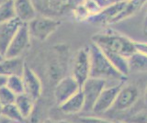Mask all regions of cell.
I'll list each match as a JSON object with an SVG mask.
<instances>
[{"instance_id": "obj_32", "label": "cell", "mask_w": 147, "mask_h": 123, "mask_svg": "<svg viewBox=\"0 0 147 123\" xmlns=\"http://www.w3.org/2000/svg\"><path fill=\"white\" fill-rule=\"evenodd\" d=\"M5 58H6V57H5V54H3L1 52H0V63L3 62Z\"/></svg>"}, {"instance_id": "obj_27", "label": "cell", "mask_w": 147, "mask_h": 123, "mask_svg": "<svg viewBox=\"0 0 147 123\" xmlns=\"http://www.w3.org/2000/svg\"><path fill=\"white\" fill-rule=\"evenodd\" d=\"M135 49H136V52L142 53L147 56V43L146 42H135Z\"/></svg>"}, {"instance_id": "obj_6", "label": "cell", "mask_w": 147, "mask_h": 123, "mask_svg": "<svg viewBox=\"0 0 147 123\" xmlns=\"http://www.w3.org/2000/svg\"><path fill=\"white\" fill-rule=\"evenodd\" d=\"M107 85V81L99 78L89 77L81 86L82 93L84 95L85 107L84 111H91L100 95L101 92Z\"/></svg>"}, {"instance_id": "obj_16", "label": "cell", "mask_w": 147, "mask_h": 123, "mask_svg": "<svg viewBox=\"0 0 147 123\" xmlns=\"http://www.w3.org/2000/svg\"><path fill=\"white\" fill-rule=\"evenodd\" d=\"M84 107L85 99L81 89L66 101L59 105L60 110L66 115H75L81 111H84Z\"/></svg>"}, {"instance_id": "obj_34", "label": "cell", "mask_w": 147, "mask_h": 123, "mask_svg": "<svg viewBox=\"0 0 147 123\" xmlns=\"http://www.w3.org/2000/svg\"><path fill=\"white\" fill-rule=\"evenodd\" d=\"M59 123H73L71 121H68V120H61V121H58Z\"/></svg>"}, {"instance_id": "obj_17", "label": "cell", "mask_w": 147, "mask_h": 123, "mask_svg": "<svg viewBox=\"0 0 147 123\" xmlns=\"http://www.w3.org/2000/svg\"><path fill=\"white\" fill-rule=\"evenodd\" d=\"M145 4H147V0H126L125 7L121 12V14L115 19L114 24L125 20L126 19H129V17L136 14Z\"/></svg>"}, {"instance_id": "obj_29", "label": "cell", "mask_w": 147, "mask_h": 123, "mask_svg": "<svg viewBox=\"0 0 147 123\" xmlns=\"http://www.w3.org/2000/svg\"><path fill=\"white\" fill-rule=\"evenodd\" d=\"M6 77H4L2 75H0V88L2 87V86L5 85V84H6Z\"/></svg>"}, {"instance_id": "obj_30", "label": "cell", "mask_w": 147, "mask_h": 123, "mask_svg": "<svg viewBox=\"0 0 147 123\" xmlns=\"http://www.w3.org/2000/svg\"><path fill=\"white\" fill-rule=\"evenodd\" d=\"M147 29V9H146V13L144 16V30H145Z\"/></svg>"}, {"instance_id": "obj_22", "label": "cell", "mask_w": 147, "mask_h": 123, "mask_svg": "<svg viewBox=\"0 0 147 123\" xmlns=\"http://www.w3.org/2000/svg\"><path fill=\"white\" fill-rule=\"evenodd\" d=\"M5 85L16 95L24 94V87H23V82L21 76L12 75L7 77Z\"/></svg>"}, {"instance_id": "obj_9", "label": "cell", "mask_w": 147, "mask_h": 123, "mask_svg": "<svg viewBox=\"0 0 147 123\" xmlns=\"http://www.w3.org/2000/svg\"><path fill=\"white\" fill-rule=\"evenodd\" d=\"M138 98H139V90L136 85H122L111 109L116 112L125 111L134 106Z\"/></svg>"}, {"instance_id": "obj_1", "label": "cell", "mask_w": 147, "mask_h": 123, "mask_svg": "<svg viewBox=\"0 0 147 123\" xmlns=\"http://www.w3.org/2000/svg\"><path fill=\"white\" fill-rule=\"evenodd\" d=\"M91 42L101 51L115 52L126 58L136 52L135 42L112 30H106L94 34L91 38Z\"/></svg>"}, {"instance_id": "obj_26", "label": "cell", "mask_w": 147, "mask_h": 123, "mask_svg": "<svg viewBox=\"0 0 147 123\" xmlns=\"http://www.w3.org/2000/svg\"><path fill=\"white\" fill-rule=\"evenodd\" d=\"M76 123H114L110 120L98 117H78Z\"/></svg>"}, {"instance_id": "obj_8", "label": "cell", "mask_w": 147, "mask_h": 123, "mask_svg": "<svg viewBox=\"0 0 147 123\" xmlns=\"http://www.w3.org/2000/svg\"><path fill=\"white\" fill-rule=\"evenodd\" d=\"M30 34L27 24H22L15 37L13 38L12 42L9 44V46L5 53L6 58H17L20 57L26 50L29 48L30 42Z\"/></svg>"}, {"instance_id": "obj_15", "label": "cell", "mask_w": 147, "mask_h": 123, "mask_svg": "<svg viewBox=\"0 0 147 123\" xmlns=\"http://www.w3.org/2000/svg\"><path fill=\"white\" fill-rule=\"evenodd\" d=\"M26 63L20 57L17 58H5L0 63V75L8 77L12 75L21 76L24 71Z\"/></svg>"}, {"instance_id": "obj_23", "label": "cell", "mask_w": 147, "mask_h": 123, "mask_svg": "<svg viewBox=\"0 0 147 123\" xmlns=\"http://www.w3.org/2000/svg\"><path fill=\"white\" fill-rule=\"evenodd\" d=\"M2 116L5 118H10L14 120L25 121V120L21 116V114L18 111V109L15 106V104L7 105V106L2 107Z\"/></svg>"}, {"instance_id": "obj_10", "label": "cell", "mask_w": 147, "mask_h": 123, "mask_svg": "<svg viewBox=\"0 0 147 123\" xmlns=\"http://www.w3.org/2000/svg\"><path fill=\"white\" fill-rule=\"evenodd\" d=\"M81 89V86L72 75L63 76L60 79L54 87L53 95L56 103L61 105Z\"/></svg>"}, {"instance_id": "obj_31", "label": "cell", "mask_w": 147, "mask_h": 123, "mask_svg": "<svg viewBox=\"0 0 147 123\" xmlns=\"http://www.w3.org/2000/svg\"><path fill=\"white\" fill-rule=\"evenodd\" d=\"M42 123H59V122L52 120V118H46V120H44L42 121Z\"/></svg>"}, {"instance_id": "obj_21", "label": "cell", "mask_w": 147, "mask_h": 123, "mask_svg": "<svg viewBox=\"0 0 147 123\" xmlns=\"http://www.w3.org/2000/svg\"><path fill=\"white\" fill-rule=\"evenodd\" d=\"M16 19L13 0H5L0 5V25Z\"/></svg>"}, {"instance_id": "obj_2", "label": "cell", "mask_w": 147, "mask_h": 123, "mask_svg": "<svg viewBox=\"0 0 147 123\" xmlns=\"http://www.w3.org/2000/svg\"><path fill=\"white\" fill-rule=\"evenodd\" d=\"M87 48L90 57V77L106 81H122L126 78L112 65L104 52L95 43L91 42Z\"/></svg>"}, {"instance_id": "obj_4", "label": "cell", "mask_w": 147, "mask_h": 123, "mask_svg": "<svg viewBox=\"0 0 147 123\" xmlns=\"http://www.w3.org/2000/svg\"><path fill=\"white\" fill-rule=\"evenodd\" d=\"M27 25L30 37L38 40L40 42H43L59 28V26L61 25V21L59 19L38 15Z\"/></svg>"}, {"instance_id": "obj_13", "label": "cell", "mask_w": 147, "mask_h": 123, "mask_svg": "<svg viewBox=\"0 0 147 123\" xmlns=\"http://www.w3.org/2000/svg\"><path fill=\"white\" fill-rule=\"evenodd\" d=\"M22 24L18 19H13L0 25V52L3 54L6 53L9 44Z\"/></svg>"}, {"instance_id": "obj_5", "label": "cell", "mask_w": 147, "mask_h": 123, "mask_svg": "<svg viewBox=\"0 0 147 123\" xmlns=\"http://www.w3.org/2000/svg\"><path fill=\"white\" fill-rule=\"evenodd\" d=\"M72 76L80 86L90 77V57L87 47L79 49L73 61Z\"/></svg>"}, {"instance_id": "obj_24", "label": "cell", "mask_w": 147, "mask_h": 123, "mask_svg": "<svg viewBox=\"0 0 147 123\" xmlns=\"http://www.w3.org/2000/svg\"><path fill=\"white\" fill-rule=\"evenodd\" d=\"M16 97L17 95L13 92H11L6 85L2 86L0 88V104L2 105V107L14 104Z\"/></svg>"}, {"instance_id": "obj_3", "label": "cell", "mask_w": 147, "mask_h": 123, "mask_svg": "<svg viewBox=\"0 0 147 123\" xmlns=\"http://www.w3.org/2000/svg\"><path fill=\"white\" fill-rule=\"evenodd\" d=\"M38 15L59 19L68 14H73L76 7L83 0H31Z\"/></svg>"}, {"instance_id": "obj_35", "label": "cell", "mask_w": 147, "mask_h": 123, "mask_svg": "<svg viewBox=\"0 0 147 123\" xmlns=\"http://www.w3.org/2000/svg\"><path fill=\"white\" fill-rule=\"evenodd\" d=\"M2 117V105L0 104V118Z\"/></svg>"}, {"instance_id": "obj_19", "label": "cell", "mask_w": 147, "mask_h": 123, "mask_svg": "<svg viewBox=\"0 0 147 123\" xmlns=\"http://www.w3.org/2000/svg\"><path fill=\"white\" fill-rule=\"evenodd\" d=\"M103 52L109 60V62L112 63V65L116 68L122 75L126 77L129 74H130L128 58L121 55V54L111 52Z\"/></svg>"}, {"instance_id": "obj_36", "label": "cell", "mask_w": 147, "mask_h": 123, "mask_svg": "<svg viewBox=\"0 0 147 123\" xmlns=\"http://www.w3.org/2000/svg\"><path fill=\"white\" fill-rule=\"evenodd\" d=\"M114 123H127L126 121H121V120H118L116 122H114Z\"/></svg>"}, {"instance_id": "obj_18", "label": "cell", "mask_w": 147, "mask_h": 123, "mask_svg": "<svg viewBox=\"0 0 147 123\" xmlns=\"http://www.w3.org/2000/svg\"><path fill=\"white\" fill-rule=\"evenodd\" d=\"M14 104L25 120L30 117L35 108V102L25 94L17 95Z\"/></svg>"}, {"instance_id": "obj_20", "label": "cell", "mask_w": 147, "mask_h": 123, "mask_svg": "<svg viewBox=\"0 0 147 123\" xmlns=\"http://www.w3.org/2000/svg\"><path fill=\"white\" fill-rule=\"evenodd\" d=\"M130 72H147V56L140 52H134L128 58Z\"/></svg>"}, {"instance_id": "obj_12", "label": "cell", "mask_w": 147, "mask_h": 123, "mask_svg": "<svg viewBox=\"0 0 147 123\" xmlns=\"http://www.w3.org/2000/svg\"><path fill=\"white\" fill-rule=\"evenodd\" d=\"M121 85L122 84H119L117 85L109 86V87H105L104 90L101 92L98 100H96L92 111L100 114L105 113L109 109H111Z\"/></svg>"}, {"instance_id": "obj_33", "label": "cell", "mask_w": 147, "mask_h": 123, "mask_svg": "<svg viewBox=\"0 0 147 123\" xmlns=\"http://www.w3.org/2000/svg\"><path fill=\"white\" fill-rule=\"evenodd\" d=\"M144 102L147 105V86H146V89H145V92H144Z\"/></svg>"}, {"instance_id": "obj_14", "label": "cell", "mask_w": 147, "mask_h": 123, "mask_svg": "<svg viewBox=\"0 0 147 123\" xmlns=\"http://www.w3.org/2000/svg\"><path fill=\"white\" fill-rule=\"evenodd\" d=\"M16 19L21 23L28 24L38 16L31 0H13Z\"/></svg>"}, {"instance_id": "obj_11", "label": "cell", "mask_w": 147, "mask_h": 123, "mask_svg": "<svg viewBox=\"0 0 147 123\" xmlns=\"http://www.w3.org/2000/svg\"><path fill=\"white\" fill-rule=\"evenodd\" d=\"M126 0H121V1L115 2L107 7L103 8L96 15L90 17L87 22L96 25H111L114 24L115 19L121 14V12L125 7Z\"/></svg>"}, {"instance_id": "obj_7", "label": "cell", "mask_w": 147, "mask_h": 123, "mask_svg": "<svg viewBox=\"0 0 147 123\" xmlns=\"http://www.w3.org/2000/svg\"><path fill=\"white\" fill-rule=\"evenodd\" d=\"M21 78L24 87V94L30 97L34 102L39 101L42 94V84L38 75L27 63L25 65Z\"/></svg>"}, {"instance_id": "obj_37", "label": "cell", "mask_w": 147, "mask_h": 123, "mask_svg": "<svg viewBox=\"0 0 147 123\" xmlns=\"http://www.w3.org/2000/svg\"><path fill=\"white\" fill-rule=\"evenodd\" d=\"M4 1H5V0H0V5H1V4H2Z\"/></svg>"}, {"instance_id": "obj_25", "label": "cell", "mask_w": 147, "mask_h": 123, "mask_svg": "<svg viewBox=\"0 0 147 123\" xmlns=\"http://www.w3.org/2000/svg\"><path fill=\"white\" fill-rule=\"evenodd\" d=\"M124 121L127 123H147V111H142L129 117Z\"/></svg>"}, {"instance_id": "obj_38", "label": "cell", "mask_w": 147, "mask_h": 123, "mask_svg": "<svg viewBox=\"0 0 147 123\" xmlns=\"http://www.w3.org/2000/svg\"><path fill=\"white\" fill-rule=\"evenodd\" d=\"M144 34H145V35H147V29L144 30Z\"/></svg>"}, {"instance_id": "obj_28", "label": "cell", "mask_w": 147, "mask_h": 123, "mask_svg": "<svg viewBox=\"0 0 147 123\" xmlns=\"http://www.w3.org/2000/svg\"><path fill=\"white\" fill-rule=\"evenodd\" d=\"M0 123H26V121H20V120H10V118H5V117H1L0 118Z\"/></svg>"}]
</instances>
